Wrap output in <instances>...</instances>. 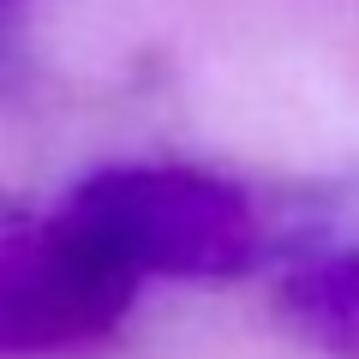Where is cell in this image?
Segmentation results:
<instances>
[{
    "mask_svg": "<svg viewBox=\"0 0 359 359\" xmlns=\"http://www.w3.org/2000/svg\"><path fill=\"white\" fill-rule=\"evenodd\" d=\"M66 216L132 276L216 282L257 257V216L240 186L180 162H114L72 192Z\"/></svg>",
    "mask_w": 359,
    "mask_h": 359,
    "instance_id": "cell-1",
    "label": "cell"
},
{
    "mask_svg": "<svg viewBox=\"0 0 359 359\" xmlns=\"http://www.w3.org/2000/svg\"><path fill=\"white\" fill-rule=\"evenodd\" d=\"M138 276L72 216L0 240V353H66L126 318Z\"/></svg>",
    "mask_w": 359,
    "mask_h": 359,
    "instance_id": "cell-2",
    "label": "cell"
},
{
    "mask_svg": "<svg viewBox=\"0 0 359 359\" xmlns=\"http://www.w3.org/2000/svg\"><path fill=\"white\" fill-rule=\"evenodd\" d=\"M294 311L311 335L359 359V257H335V264L306 269L294 287Z\"/></svg>",
    "mask_w": 359,
    "mask_h": 359,
    "instance_id": "cell-3",
    "label": "cell"
}]
</instances>
